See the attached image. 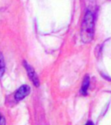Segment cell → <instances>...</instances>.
<instances>
[{"mask_svg":"<svg viewBox=\"0 0 111 125\" xmlns=\"http://www.w3.org/2000/svg\"><path fill=\"white\" fill-rule=\"evenodd\" d=\"M94 33V18L92 12L88 11L85 13L82 24L81 38L84 43H89L92 41Z\"/></svg>","mask_w":111,"mask_h":125,"instance_id":"obj_1","label":"cell"},{"mask_svg":"<svg viewBox=\"0 0 111 125\" xmlns=\"http://www.w3.org/2000/svg\"><path fill=\"white\" fill-rule=\"evenodd\" d=\"M30 92V89L28 85H21L15 92V98L16 99V101H18V102L21 101L22 99H24L27 95H29Z\"/></svg>","mask_w":111,"mask_h":125,"instance_id":"obj_3","label":"cell"},{"mask_svg":"<svg viewBox=\"0 0 111 125\" xmlns=\"http://www.w3.org/2000/svg\"><path fill=\"white\" fill-rule=\"evenodd\" d=\"M5 72V62L2 53L0 52V77H2Z\"/></svg>","mask_w":111,"mask_h":125,"instance_id":"obj_5","label":"cell"},{"mask_svg":"<svg viewBox=\"0 0 111 125\" xmlns=\"http://www.w3.org/2000/svg\"><path fill=\"white\" fill-rule=\"evenodd\" d=\"M85 125H94V124L92 123L91 121H88V122L87 124H86Z\"/></svg>","mask_w":111,"mask_h":125,"instance_id":"obj_7","label":"cell"},{"mask_svg":"<svg viewBox=\"0 0 111 125\" xmlns=\"http://www.w3.org/2000/svg\"><path fill=\"white\" fill-rule=\"evenodd\" d=\"M24 66L26 68L28 76L30 79V80L32 81L34 85L35 86H39V85H40L39 79H38V77H37V74H36L34 70L33 69V67L31 66H30L29 64H28V62L26 61L24 62Z\"/></svg>","mask_w":111,"mask_h":125,"instance_id":"obj_2","label":"cell"},{"mask_svg":"<svg viewBox=\"0 0 111 125\" xmlns=\"http://www.w3.org/2000/svg\"><path fill=\"white\" fill-rule=\"evenodd\" d=\"M5 120L3 117L0 118V125H5Z\"/></svg>","mask_w":111,"mask_h":125,"instance_id":"obj_6","label":"cell"},{"mask_svg":"<svg viewBox=\"0 0 111 125\" xmlns=\"http://www.w3.org/2000/svg\"><path fill=\"white\" fill-rule=\"evenodd\" d=\"M89 84H90V79L88 76H86L84 78L83 83H82V89H81V92L83 94V95H86L87 94V91L89 87Z\"/></svg>","mask_w":111,"mask_h":125,"instance_id":"obj_4","label":"cell"},{"mask_svg":"<svg viewBox=\"0 0 111 125\" xmlns=\"http://www.w3.org/2000/svg\"><path fill=\"white\" fill-rule=\"evenodd\" d=\"M1 117H2V116H1V115H0V118H1Z\"/></svg>","mask_w":111,"mask_h":125,"instance_id":"obj_8","label":"cell"}]
</instances>
